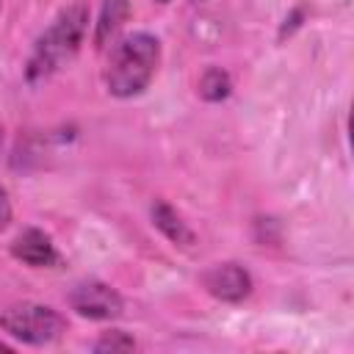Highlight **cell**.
Returning <instances> with one entry per match:
<instances>
[{"mask_svg": "<svg viewBox=\"0 0 354 354\" xmlns=\"http://www.w3.org/2000/svg\"><path fill=\"white\" fill-rule=\"evenodd\" d=\"M11 254L30 268H58L61 266V254H58L53 238L39 227L22 230L11 241Z\"/></svg>", "mask_w": 354, "mask_h": 354, "instance_id": "cell-6", "label": "cell"}, {"mask_svg": "<svg viewBox=\"0 0 354 354\" xmlns=\"http://www.w3.org/2000/svg\"><path fill=\"white\" fill-rule=\"evenodd\" d=\"M158 3H169V0H158Z\"/></svg>", "mask_w": 354, "mask_h": 354, "instance_id": "cell-13", "label": "cell"}, {"mask_svg": "<svg viewBox=\"0 0 354 354\" xmlns=\"http://www.w3.org/2000/svg\"><path fill=\"white\" fill-rule=\"evenodd\" d=\"M88 28V8L83 3H72L55 14V19L36 39L30 58L25 64L28 83H41L64 69L80 50Z\"/></svg>", "mask_w": 354, "mask_h": 354, "instance_id": "cell-1", "label": "cell"}, {"mask_svg": "<svg viewBox=\"0 0 354 354\" xmlns=\"http://www.w3.org/2000/svg\"><path fill=\"white\" fill-rule=\"evenodd\" d=\"M66 301L77 315L88 321H113L124 313V299L119 296V290L100 279H83L72 285Z\"/></svg>", "mask_w": 354, "mask_h": 354, "instance_id": "cell-4", "label": "cell"}, {"mask_svg": "<svg viewBox=\"0 0 354 354\" xmlns=\"http://www.w3.org/2000/svg\"><path fill=\"white\" fill-rule=\"evenodd\" d=\"M196 91H199V97L207 100V102H221V100H227L230 91H232V77H230L227 69H221V66H207V69L202 72L199 83H196Z\"/></svg>", "mask_w": 354, "mask_h": 354, "instance_id": "cell-9", "label": "cell"}, {"mask_svg": "<svg viewBox=\"0 0 354 354\" xmlns=\"http://www.w3.org/2000/svg\"><path fill=\"white\" fill-rule=\"evenodd\" d=\"M11 216H14V207H11L8 191L0 185V230H6V227L11 224Z\"/></svg>", "mask_w": 354, "mask_h": 354, "instance_id": "cell-11", "label": "cell"}, {"mask_svg": "<svg viewBox=\"0 0 354 354\" xmlns=\"http://www.w3.org/2000/svg\"><path fill=\"white\" fill-rule=\"evenodd\" d=\"M0 351H11V346H8V343H3V340H0Z\"/></svg>", "mask_w": 354, "mask_h": 354, "instance_id": "cell-12", "label": "cell"}, {"mask_svg": "<svg viewBox=\"0 0 354 354\" xmlns=\"http://www.w3.org/2000/svg\"><path fill=\"white\" fill-rule=\"evenodd\" d=\"M130 11H133L130 0H102L97 22H94V47L97 50H105L108 44L116 41L119 30L130 19Z\"/></svg>", "mask_w": 354, "mask_h": 354, "instance_id": "cell-7", "label": "cell"}, {"mask_svg": "<svg viewBox=\"0 0 354 354\" xmlns=\"http://www.w3.org/2000/svg\"><path fill=\"white\" fill-rule=\"evenodd\" d=\"M160 66V41L152 33H130L119 39L111 50L105 66V88L111 97L130 100L149 88L155 72Z\"/></svg>", "mask_w": 354, "mask_h": 354, "instance_id": "cell-2", "label": "cell"}, {"mask_svg": "<svg viewBox=\"0 0 354 354\" xmlns=\"http://www.w3.org/2000/svg\"><path fill=\"white\" fill-rule=\"evenodd\" d=\"M202 288L227 304H241L252 293V274L238 263H216L207 271H202Z\"/></svg>", "mask_w": 354, "mask_h": 354, "instance_id": "cell-5", "label": "cell"}, {"mask_svg": "<svg viewBox=\"0 0 354 354\" xmlns=\"http://www.w3.org/2000/svg\"><path fill=\"white\" fill-rule=\"evenodd\" d=\"M149 216H152V224L177 246H194L196 243V235L194 230L188 227V221L183 218V213L177 207H171L166 199H155L152 207H149Z\"/></svg>", "mask_w": 354, "mask_h": 354, "instance_id": "cell-8", "label": "cell"}, {"mask_svg": "<svg viewBox=\"0 0 354 354\" xmlns=\"http://www.w3.org/2000/svg\"><path fill=\"white\" fill-rule=\"evenodd\" d=\"M0 329L19 343L28 346H50L58 343L66 332V318L50 304L19 301L0 313Z\"/></svg>", "mask_w": 354, "mask_h": 354, "instance_id": "cell-3", "label": "cell"}, {"mask_svg": "<svg viewBox=\"0 0 354 354\" xmlns=\"http://www.w3.org/2000/svg\"><path fill=\"white\" fill-rule=\"evenodd\" d=\"M133 348H136V340L122 329L102 332V337L94 343V351H100V354H105V351H133Z\"/></svg>", "mask_w": 354, "mask_h": 354, "instance_id": "cell-10", "label": "cell"}]
</instances>
